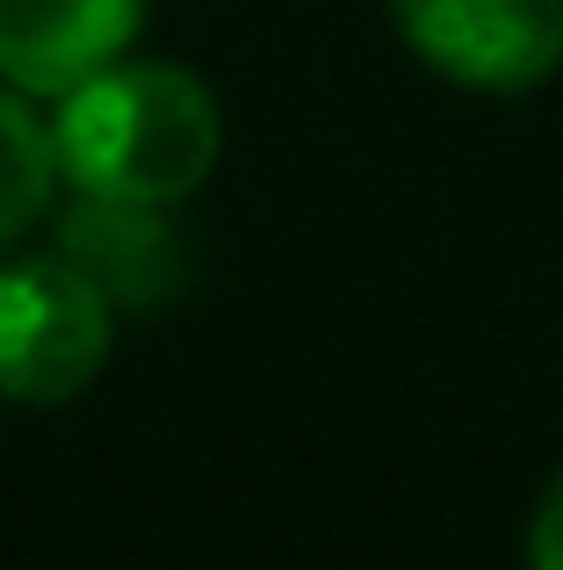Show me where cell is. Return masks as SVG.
Masks as SVG:
<instances>
[{
  "mask_svg": "<svg viewBox=\"0 0 563 570\" xmlns=\"http://www.w3.org/2000/svg\"><path fill=\"white\" fill-rule=\"evenodd\" d=\"M51 124L58 181L116 203H181L210 181L225 153V109L188 66L167 58H116L95 80L66 87Z\"/></svg>",
  "mask_w": 563,
  "mask_h": 570,
  "instance_id": "cell-1",
  "label": "cell"
},
{
  "mask_svg": "<svg viewBox=\"0 0 563 570\" xmlns=\"http://www.w3.org/2000/svg\"><path fill=\"white\" fill-rule=\"evenodd\" d=\"M109 296L58 246L29 253V261H0V397L72 404L109 368Z\"/></svg>",
  "mask_w": 563,
  "mask_h": 570,
  "instance_id": "cell-2",
  "label": "cell"
},
{
  "mask_svg": "<svg viewBox=\"0 0 563 570\" xmlns=\"http://www.w3.org/2000/svg\"><path fill=\"white\" fill-rule=\"evenodd\" d=\"M426 72L470 95H527L563 72V0H383Z\"/></svg>",
  "mask_w": 563,
  "mask_h": 570,
  "instance_id": "cell-3",
  "label": "cell"
},
{
  "mask_svg": "<svg viewBox=\"0 0 563 570\" xmlns=\"http://www.w3.org/2000/svg\"><path fill=\"white\" fill-rule=\"evenodd\" d=\"M58 253L109 296V311H130V318L174 311L196 282V253H188L181 224L167 217V203L72 195L58 209Z\"/></svg>",
  "mask_w": 563,
  "mask_h": 570,
  "instance_id": "cell-4",
  "label": "cell"
},
{
  "mask_svg": "<svg viewBox=\"0 0 563 570\" xmlns=\"http://www.w3.org/2000/svg\"><path fill=\"white\" fill-rule=\"evenodd\" d=\"M145 0H0V80L66 95L130 51Z\"/></svg>",
  "mask_w": 563,
  "mask_h": 570,
  "instance_id": "cell-5",
  "label": "cell"
},
{
  "mask_svg": "<svg viewBox=\"0 0 563 570\" xmlns=\"http://www.w3.org/2000/svg\"><path fill=\"white\" fill-rule=\"evenodd\" d=\"M58 188V153H51V124L22 101V87H0V253L43 224Z\"/></svg>",
  "mask_w": 563,
  "mask_h": 570,
  "instance_id": "cell-6",
  "label": "cell"
},
{
  "mask_svg": "<svg viewBox=\"0 0 563 570\" xmlns=\"http://www.w3.org/2000/svg\"><path fill=\"white\" fill-rule=\"evenodd\" d=\"M527 563L563 570V470L542 484V499H535V520H527Z\"/></svg>",
  "mask_w": 563,
  "mask_h": 570,
  "instance_id": "cell-7",
  "label": "cell"
}]
</instances>
